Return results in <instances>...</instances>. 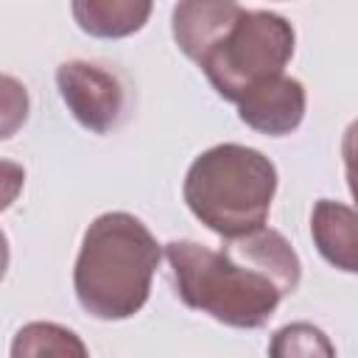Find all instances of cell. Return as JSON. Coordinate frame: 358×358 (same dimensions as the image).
Returning <instances> with one entry per match:
<instances>
[{
  "label": "cell",
  "instance_id": "9",
  "mask_svg": "<svg viewBox=\"0 0 358 358\" xmlns=\"http://www.w3.org/2000/svg\"><path fill=\"white\" fill-rule=\"evenodd\" d=\"M76 25L95 39H123L137 34L154 8V0H70Z\"/></svg>",
  "mask_w": 358,
  "mask_h": 358
},
{
  "label": "cell",
  "instance_id": "12",
  "mask_svg": "<svg viewBox=\"0 0 358 358\" xmlns=\"http://www.w3.org/2000/svg\"><path fill=\"white\" fill-rule=\"evenodd\" d=\"M341 157H344V171H347V185H350V193L358 204V120H352L344 131V140H341Z\"/></svg>",
  "mask_w": 358,
  "mask_h": 358
},
{
  "label": "cell",
  "instance_id": "2",
  "mask_svg": "<svg viewBox=\"0 0 358 358\" xmlns=\"http://www.w3.org/2000/svg\"><path fill=\"white\" fill-rule=\"evenodd\" d=\"M159 260L162 249L140 218L131 213L98 215L87 227L76 257L73 288L78 305L101 322L134 316L148 302Z\"/></svg>",
  "mask_w": 358,
  "mask_h": 358
},
{
  "label": "cell",
  "instance_id": "3",
  "mask_svg": "<svg viewBox=\"0 0 358 358\" xmlns=\"http://www.w3.org/2000/svg\"><path fill=\"white\" fill-rule=\"evenodd\" d=\"M274 193V162L257 148L238 143H221L199 154L182 185L190 213L221 238H238L266 227Z\"/></svg>",
  "mask_w": 358,
  "mask_h": 358
},
{
  "label": "cell",
  "instance_id": "6",
  "mask_svg": "<svg viewBox=\"0 0 358 358\" xmlns=\"http://www.w3.org/2000/svg\"><path fill=\"white\" fill-rule=\"evenodd\" d=\"M305 87L302 81L291 76H274L252 87L241 101H238V117L268 137H282L291 134L302 117H305Z\"/></svg>",
  "mask_w": 358,
  "mask_h": 358
},
{
  "label": "cell",
  "instance_id": "4",
  "mask_svg": "<svg viewBox=\"0 0 358 358\" xmlns=\"http://www.w3.org/2000/svg\"><path fill=\"white\" fill-rule=\"evenodd\" d=\"M294 42V25L285 17L274 11H243L199 67L224 101L238 103L260 81L285 73Z\"/></svg>",
  "mask_w": 358,
  "mask_h": 358
},
{
  "label": "cell",
  "instance_id": "10",
  "mask_svg": "<svg viewBox=\"0 0 358 358\" xmlns=\"http://www.w3.org/2000/svg\"><path fill=\"white\" fill-rule=\"evenodd\" d=\"M11 355L14 358H22V355H87V347L67 327H59L50 322H34L17 333V338L11 344Z\"/></svg>",
  "mask_w": 358,
  "mask_h": 358
},
{
  "label": "cell",
  "instance_id": "5",
  "mask_svg": "<svg viewBox=\"0 0 358 358\" xmlns=\"http://www.w3.org/2000/svg\"><path fill=\"white\" fill-rule=\"evenodd\" d=\"M56 87L70 115L92 134H106L123 112V87L117 76L92 62H64L56 70Z\"/></svg>",
  "mask_w": 358,
  "mask_h": 358
},
{
  "label": "cell",
  "instance_id": "8",
  "mask_svg": "<svg viewBox=\"0 0 358 358\" xmlns=\"http://www.w3.org/2000/svg\"><path fill=\"white\" fill-rule=\"evenodd\" d=\"M310 235L330 266L358 274V207L319 199L310 215Z\"/></svg>",
  "mask_w": 358,
  "mask_h": 358
},
{
  "label": "cell",
  "instance_id": "11",
  "mask_svg": "<svg viewBox=\"0 0 358 358\" xmlns=\"http://www.w3.org/2000/svg\"><path fill=\"white\" fill-rule=\"evenodd\" d=\"M268 352L274 358H288V355H333L336 350L319 327H313L308 322H296V324H288L274 333Z\"/></svg>",
  "mask_w": 358,
  "mask_h": 358
},
{
  "label": "cell",
  "instance_id": "1",
  "mask_svg": "<svg viewBox=\"0 0 358 358\" xmlns=\"http://www.w3.org/2000/svg\"><path fill=\"white\" fill-rule=\"evenodd\" d=\"M165 257L176 296L187 308L238 330L263 327L302 280L296 252L271 227L227 238L224 249L171 241L165 243Z\"/></svg>",
  "mask_w": 358,
  "mask_h": 358
},
{
  "label": "cell",
  "instance_id": "7",
  "mask_svg": "<svg viewBox=\"0 0 358 358\" xmlns=\"http://www.w3.org/2000/svg\"><path fill=\"white\" fill-rule=\"evenodd\" d=\"M238 0H179L173 6L171 31L179 50L201 64V59L229 34V28L243 17Z\"/></svg>",
  "mask_w": 358,
  "mask_h": 358
}]
</instances>
